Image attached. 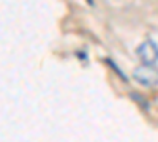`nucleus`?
Returning <instances> with one entry per match:
<instances>
[{"instance_id": "2", "label": "nucleus", "mask_w": 158, "mask_h": 142, "mask_svg": "<svg viewBox=\"0 0 158 142\" xmlns=\"http://www.w3.org/2000/svg\"><path fill=\"white\" fill-rule=\"evenodd\" d=\"M136 54H138V57L141 59V62L144 63V65L153 67L158 62V46H156L155 41L147 40L136 49Z\"/></svg>"}, {"instance_id": "1", "label": "nucleus", "mask_w": 158, "mask_h": 142, "mask_svg": "<svg viewBox=\"0 0 158 142\" xmlns=\"http://www.w3.org/2000/svg\"><path fill=\"white\" fill-rule=\"evenodd\" d=\"M133 77L136 79V82H139L141 85H146V87L158 85V70L155 67L141 65V67L135 68Z\"/></svg>"}]
</instances>
